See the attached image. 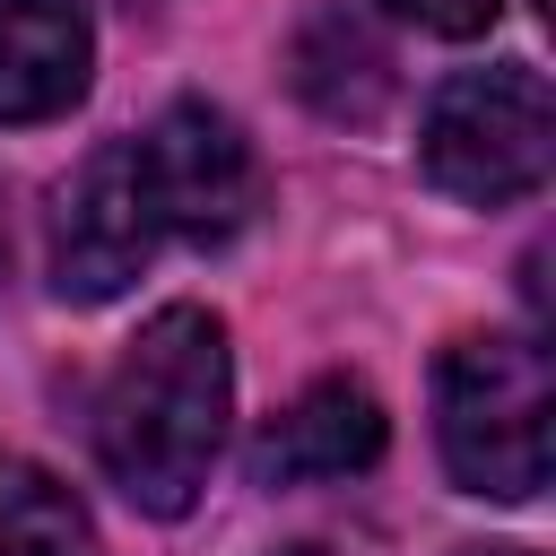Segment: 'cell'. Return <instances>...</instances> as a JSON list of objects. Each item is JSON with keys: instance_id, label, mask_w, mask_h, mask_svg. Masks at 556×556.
Here are the masks:
<instances>
[{"instance_id": "6da1fadb", "label": "cell", "mask_w": 556, "mask_h": 556, "mask_svg": "<svg viewBox=\"0 0 556 556\" xmlns=\"http://www.w3.org/2000/svg\"><path fill=\"white\" fill-rule=\"evenodd\" d=\"M226 400H235V365H226V330L200 304H165L113 365L104 400H96V460L104 478L174 521L200 504L217 443H226Z\"/></svg>"}, {"instance_id": "9c48e42d", "label": "cell", "mask_w": 556, "mask_h": 556, "mask_svg": "<svg viewBox=\"0 0 556 556\" xmlns=\"http://www.w3.org/2000/svg\"><path fill=\"white\" fill-rule=\"evenodd\" d=\"M0 556H96L87 504L43 460H17V452H0Z\"/></svg>"}, {"instance_id": "30bf717a", "label": "cell", "mask_w": 556, "mask_h": 556, "mask_svg": "<svg viewBox=\"0 0 556 556\" xmlns=\"http://www.w3.org/2000/svg\"><path fill=\"white\" fill-rule=\"evenodd\" d=\"M391 17H408V26H426V35H486L495 17H504V0H382Z\"/></svg>"}, {"instance_id": "7a4b0ae2", "label": "cell", "mask_w": 556, "mask_h": 556, "mask_svg": "<svg viewBox=\"0 0 556 556\" xmlns=\"http://www.w3.org/2000/svg\"><path fill=\"white\" fill-rule=\"evenodd\" d=\"M547 417H556V365L521 330H469L434 365V443L443 469L469 495L530 504L547 486Z\"/></svg>"}, {"instance_id": "ba28073f", "label": "cell", "mask_w": 556, "mask_h": 556, "mask_svg": "<svg viewBox=\"0 0 556 556\" xmlns=\"http://www.w3.org/2000/svg\"><path fill=\"white\" fill-rule=\"evenodd\" d=\"M287 70H295V96H304L321 122H348V130L382 122V104H391V87H400L382 26H374L365 9H348V0H321V9L295 26Z\"/></svg>"}, {"instance_id": "5b68a950", "label": "cell", "mask_w": 556, "mask_h": 556, "mask_svg": "<svg viewBox=\"0 0 556 556\" xmlns=\"http://www.w3.org/2000/svg\"><path fill=\"white\" fill-rule=\"evenodd\" d=\"M156 235L165 226L148 208V182H139L130 139H104V148H87V165L52 200V287L70 304H104V295H122L148 269Z\"/></svg>"}, {"instance_id": "52a82bcc", "label": "cell", "mask_w": 556, "mask_h": 556, "mask_svg": "<svg viewBox=\"0 0 556 556\" xmlns=\"http://www.w3.org/2000/svg\"><path fill=\"white\" fill-rule=\"evenodd\" d=\"M96 26L78 0H0V122H52L87 96Z\"/></svg>"}, {"instance_id": "3957f363", "label": "cell", "mask_w": 556, "mask_h": 556, "mask_svg": "<svg viewBox=\"0 0 556 556\" xmlns=\"http://www.w3.org/2000/svg\"><path fill=\"white\" fill-rule=\"evenodd\" d=\"M417 165L434 191L469 200V208H513L547 182L556 165V96L530 61H495V70H460L434 87L426 130H417Z\"/></svg>"}, {"instance_id": "8992f818", "label": "cell", "mask_w": 556, "mask_h": 556, "mask_svg": "<svg viewBox=\"0 0 556 556\" xmlns=\"http://www.w3.org/2000/svg\"><path fill=\"white\" fill-rule=\"evenodd\" d=\"M382 443H391L382 400H374L365 382L330 374V382H313L304 400H287V408L261 426V443H252V486H321V478H356V469L382 460Z\"/></svg>"}, {"instance_id": "8fae6325", "label": "cell", "mask_w": 556, "mask_h": 556, "mask_svg": "<svg viewBox=\"0 0 556 556\" xmlns=\"http://www.w3.org/2000/svg\"><path fill=\"white\" fill-rule=\"evenodd\" d=\"M460 556H530V547H460Z\"/></svg>"}, {"instance_id": "277c9868", "label": "cell", "mask_w": 556, "mask_h": 556, "mask_svg": "<svg viewBox=\"0 0 556 556\" xmlns=\"http://www.w3.org/2000/svg\"><path fill=\"white\" fill-rule=\"evenodd\" d=\"M148 208L182 243H235L261 217V156L217 104H165L148 139H130Z\"/></svg>"}, {"instance_id": "7c38bea8", "label": "cell", "mask_w": 556, "mask_h": 556, "mask_svg": "<svg viewBox=\"0 0 556 556\" xmlns=\"http://www.w3.org/2000/svg\"><path fill=\"white\" fill-rule=\"evenodd\" d=\"M287 556H321V547H287Z\"/></svg>"}]
</instances>
